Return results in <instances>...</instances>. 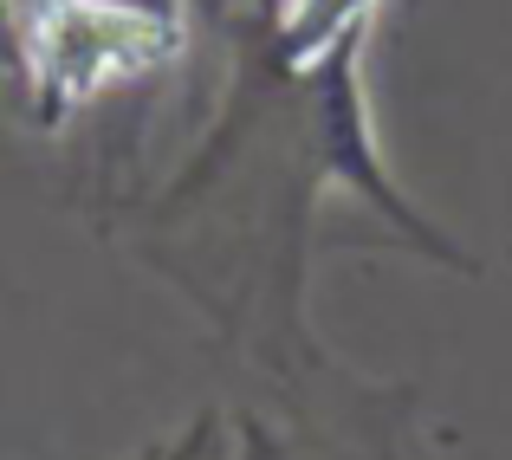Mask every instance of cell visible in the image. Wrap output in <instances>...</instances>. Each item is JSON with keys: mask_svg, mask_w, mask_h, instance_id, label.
<instances>
[{"mask_svg": "<svg viewBox=\"0 0 512 460\" xmlns=\"http://www.w3.org/2000/svg\"><path fill=\"white\" fill-rule=\"evenodd\" d=\"M182 46L188 26L169 0H13L20 91L46 130L156 78L182 59Z\"/></svg>", "mask_w": 512, "mask_h": 460, "instance_id": "6da1fadb", "label": "cell"}, {"mask_svg": "<svg viewBox=\"0 0 512 460\" xmlns=\"http://www.w3.org/2000/svg\"><path fill=\"white\" fill-rule=\"evenodd\" d=\"M156 460H260V454H253L247 428H240V422L227 428V415L208 409V415H195L175 441H163V454H156Z\"/></svg>", "mask_w": 512, "mask_h": 460, "instance_id": "7a4b0ae2", "label": "cell"}]
</instances>
